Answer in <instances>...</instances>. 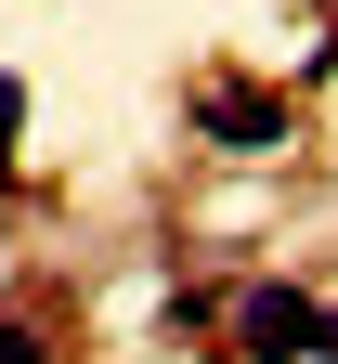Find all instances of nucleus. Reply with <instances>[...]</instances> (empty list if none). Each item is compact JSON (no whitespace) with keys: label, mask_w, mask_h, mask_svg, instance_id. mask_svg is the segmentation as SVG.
<instances>
[{"label":"nucleus","mask_w":338,"mask_h":364,"mask_svg":"<svg viewBox=\"0 0 338 364\" xmlns=\"http://www.w3.org/2000/svg\"><path fill=\"white\" fill-rule=\"evenodd\" d=\"M312 326H325L312 287H248L234 299V364H312Z\"/></svg>","instance_id":"obj_1"},{"label":"nucleus","mask_w":338,"mask_h":364,"mask_svg":"<svg viewBox=\"0 0 338 364\" xmlns=\"http://www.w3.org/2000/svg\"><path fill=\"white\" fill-rule=\"evenodd\" d=\"M196 117H208L221 156H273V144H286V105H273V91H208Z\"/></svg>","instance_id":"obj_2"},{"label":"nucleus","mask_w":338,"mask_h":364,"mask_svg":"<svg viewBox=\"0 0 338 364\" xmlns=\"http://www.w3.org/2000/svg\"><path fill=\"white\" fill-rule=\"evenodd\" d=\"M14 130H26V78H0V182H14Z\"/></svg>","instance_id":"obj_4"},{"label":"nucleus","mask_w":338,"mask_h":364,"mask_svg":"<svg viewBox=\"0 0 338 364\" xmlns=\"http://www.w3.org/2000/svg\"><path fill=\"white\" fill-rule=\"evenodd\" d=\"M0 364H53V338H39L26 312H0Z\"/></svg>","instance_id":"obj_3"},{"label":"nucleus","mask_w":338,"mask_h":364,"mask_svg":"<svg viewBox=\"0 0 338 364\" xmlns=\"http://www.w3.org/2000/svg\"><path fill=\"white\" fill-rule=\"evenodd\" d=\"M312 364H338V312H325V326H312Z\"/></svg>","instance_id":"obj_5"}]
</instances>
